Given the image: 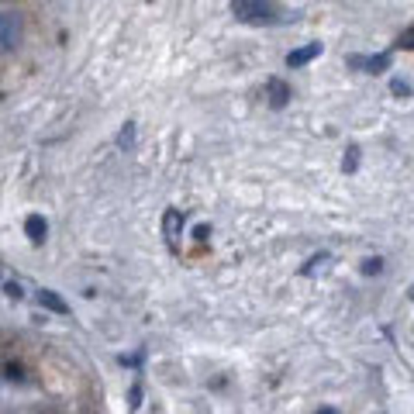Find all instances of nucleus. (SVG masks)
I'll list each match as a JSON object with an SVG mask.
<instances>
[{"label":"nucleus","instance_id":"nucleus-1","mask_svg":"<svg viewBox=\"0 0 414 414\" xmlns=\"http://www.w3.org/2000/svg\"><path fill=\"white\" fill-rule=\"evenodd\" d=\"M232 14L246 25H273L280 21V11L273 0H232Z\"/></svg>","mask_w":414,"mask_h":414},{"label":"nucleus","instance_id":"nucleus-2","mask_svg":"<svg viewBox=\"0 0 414 414\" xmlns=\"http://www.w3.org/2000/svg\"><path fill=\"white\" fill-rule=\"evenodd\" d=\"M21 35H25V21H21V14H14V11H4V14H0V52L18 49Z\"/></svg>","mask_w":414,"mask_h":414},{"label":"nucleus","instance_id":"nucleus-3","mask_svg":"<svg viewBox=\"0 0 414 414\" xmlns=\"http://www.w3.org/2000/svg\"><path fill=\"white\" fill-rule=\"evenodd\" d=\"M162 235H166V246L173 252H179V235H183V211H176V207H169V211L162 215Z\"/></svg>","mask_w":414,"mask_h":414},{"label":"nucleus","instance_id":"nucleus-4","mask_svg":"<svg viewBox=\"0 0 414 414\" xmlns=\"http://www.w3.org/2000/svg\"><path fill=\"white\" fill-rule=\"evenodd\" d=\"M266 97H270V107H276V111H283L287 104H290V83L287 80H280V76H270L266 80Z\"/></svg>","mask_w":414,"mask_h":414},{"label":"nucleus","instance_id":"nucleus-5","mask_svg":"<svg viewBox=\"0 0 414 414\" xmlns=\"http://www.w3.org/2000/svg\"><path fill=\"white\" fill-rule=\"evenodd\" d=\"M349 66H356V69H362V73H383V69H390V52H380V56H352L349 59Z\"/></svg>","mask_w":414,"mask_h":414},{"label":"nucleus","instance_id":"nucleus-6","mask_svg":"<svg viewBox=\"0 0 414 414\" xmlns=\"http://www.w3.org/2000/svg\"><path fill=\"white\" fill-rule=\"evenodd\" d=\"M325 52V45L321 42H311V45H301V49H294L290 56H287V66L290 69H301V66H307L311 59H318Z\"/></svg>","mask_w":414,"mask_h":414},{"label":"nucleus","instance_id":"nucleus-7","mask_svg":"<svg viewBox=\"0 0 414 414\" xmlns=\"http://www.w3.org/2000/svg\"><path fill=\"white\" fill-rule=\"evenodd\" d=\"M25 235H28L32 246H42L45 235H49V221H45L42 215H28V218H25Z\"/></svg>","mask_w":414,"mask_h":414},{"label":"nucleus","instance_id":"nucleus-8","mask_svg":"<svg viewBox=\"0 0 414 414\" xmlns=\"http://www.w3.org/2000/svg\"><path fill=\"white\" fill-rule=\"evenodd\" d=\"M39 304L49 307V311H56V314H69V304H66L56 290H39Z\"/></svg>","mask_w":414,"mask_h":414},{"label":"nucleus","instance_id":"nucleus-9","mask_svg":"<svg viewBox=\"0 0 414 414\" xmlns=\"http://www.w3.org/2000/svg\"><path fill=\"white\" fill-rule=\"evenodd\" d=\"M118 145L128 152V149H135V121H128L121 131H118Z\"/></svg>","mask_w":414,"mask_h":414},{"label":"nucleus","instance_id":"nucleus-10","mask_svg":"<svg viewBox=\"0 0 414 414\" xmlns=\"http://www.w3.org/2000/svg\"><path fill=\"white\" fill-rule=\"evenodd\" d=\"M356 166H359V145H349V155H345L342 169H345V173H356Z\"/></svg>","mask_w":414,"mask_h":414},{"label":"nucleus","instance_id":"nucleus-11","mask_svg":"<svg viewBox=\"0 0 414 414\" xmlns=\"http://www.w3.org/2000/svg\"><path fill=\"white\" fill-rule=\"evenodd\" d=\"M383 273V259H362V276H380Z\"/></svg>","mask_w":414,"mask_h":414},{"label":"nucleus","instance_id":"nucleus-12","mask_svg":"<svg viewBox=\"0 0 414 414\" xmlns=\"http://www.w3.org/2000/svg\"><path fill=\"white\" fill-rule=\"evenodd\" d=\"M390 90H393L397 97H411V83H407V80H393V83H390Z\"/></svg>","mask_w":414,"mask_h":414},{"label":"nucleus","instance_id":"nucleus-13","mask_svg":"<svg viewBox=\"0 0 414 414\" xmlns=\"http://www.w3.org/2000/svg\"><path fill=\"white\" fill-rule=\"evenodd\" d=\"M411 39H414V32H411V28H404V35H400V39H397V49H404V52H407V49H411V45H414V42H411Z\"/></svg>","mask_w":414,"mask_h":414},{"label":"nucleus","instance_id":"nucleus-14","mask_svg":"<svg viewBox=\"0 0 414 414\" xmlns=\"http://www.w3.org/2000/svg\"><path fill=\"white\" fill-rule=\"evenodd\" d=\"M4 290H8V297H11V301H21V297H25V290H21V283H8Z\"/></svg>","mask_w":414,"mask_h":414},{"label":"nucleus","instance_id":"nucleus-15","mask_svg":"<svg viewBox=\"0 0 414 414\" xmlns=\"http://www.w3.org/2000/svg\"><path fill=\"white\" fill-rule=\"evenodd\" d=\"M207 235H211V228H207V225H197V228H193V239H197V242H207Z\"/></svg>","mask_w":414,"mask_h":414},{"label":"nucleus","instance_id":"nucleus-16","mask_svg":"<svg viewBox=\"0 0 414 414\" xmlns=\"http://www.w3.org/2000/svg\"><path fill=\"white\" fill-rule=\"evenodd\" d=\"M131 407H142V383L131 386Z\"/></svg>","mask_w":414,"mask_h":414}]
</instances>
